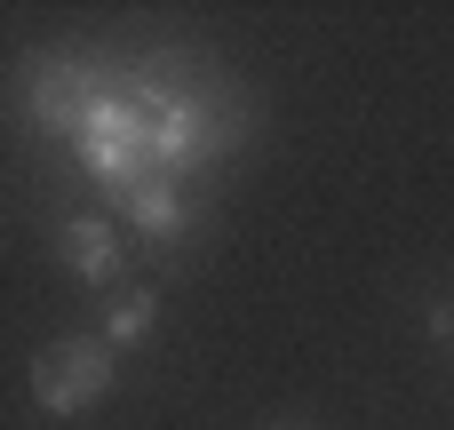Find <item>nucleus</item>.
I'll list each match as a JSON object with an SVG mask.
<instances>
[{
    "label": "nucleus",
    "instance_id": "obj_4",
    "mask_svg": "<svg viewBox=\"0 0 454 430\" xmlns=\"http://www.w3.org/2000/svg\"><path fill=\"white\" fill-rule=\"evenodd\" d=\"M104 88L88 80V72H64V64H40L32 72V120L40 128H80V112L96 104Z\"/></svg>",
    "mask_w": 454,
    "mask_h": 430
},
{
    "label": "nucleus",
    "instance_id": "obj_6",
    "mask_svg": "<svg viewBox=\"0 0 454 430\" xmlns=\"http://www.w3.org/2000/svg\"><path fill=\"white\" fill-rule=\"evenodd\" d=\"M152 319H160V303L136 287V295H120V303H112V335H104V343H112V351H120V343H144V335H152Z\"/></svg>",
    "mask_w": 454,
    "mask_h": 430
},
{
    "label": "nucleus",
    "instance_id": "obj_3",
    "mask_svg": "<svg viewBox=\"0 0 454 430\" xmlns=\"http://www.w3.org/2000/svg\"><path fill=\"white\" fill-rule=\"evenodd\" d=\"M112 207H120V215H128V223H136L152 247L184 239V223H192V215H184V192H176V176H136L128 192H112Z\"/></svg>",
    "mask_w": 454,
    "mask_h": 430
},
{
    "label": "nucleus",
    "instance_id": "obj_2",
    "mask_svg": "<svg viewBox=\"0 0 454 430\" xmlns=\"http://www.w3.org/2000/svg\"><path fill=\"white\" fill-rule=\"evenodd\" d=\"M112 375H120V351L104 335H64V343H48L32 359V399L48 415H88L112 391Z\"/></svg>",
    "mask_w": 454,
    "mask_h": 430
},
{
    "label": "nucleus",
    "instance_id": "obj_5",
    "mask_svg": "<svg viewBox=\"0 0 454 430\" xmlns=\"http://www.w3.org/2000/svg\"><path fill=\"white\" fill-rule=\"evenodd\" d=\"M64 263L88 287H112L120 279V231H112V215H72L64 223Z\"/></svg>",
    "mask_w": 454,
    "mask_h": 430
},
{
    "label": "nucleus",
    "instance_id": "obj_1",
    "mask_svg": "<svg viewBox=\"0 0 454 430\" xmlns=\"http://www.w3.org/2000/svg\"><path fill=\"white\" fill-rule=\"evenodd\" d=\"M72 144H80V168H88L104 192H128L136 176H152V160H144V112H136V96H96V104L80 112Z\"/></svg>",
    "mask_w": 454,
    "mask_h": 430
}]
</instances>
